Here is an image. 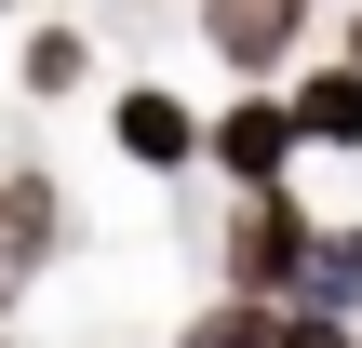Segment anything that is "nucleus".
Listing matches in <instances>:
<instances>
[{"mask_svg": "<svg viewBox=\"0 0 362 348\" xmlns=\"http://www.w3.org/2000/svg\"><path fill=\"white\" fill-rule=\"evenodd\" d=\"M309 268H322V215H309L296 188H255V201H228V295H269V308H296V295H309Z\"/></svg>", "mask_w": 362, "mask_h": 348, "instance_id": "nucleus-1", "label": "nucleus"}, {"mask_svg": "<svg viewBox=\"0 0 362 348\" xmlns=\"http://www.w3.org/2000/svg\"><path fill=\"white\" fill-rule=\"evenodd\" d=\"M309 13H322V0H202V54H215L242 94H282V80H296Z\"/></svg>", "mask_w": 362, "mask_h": 348, "instance_id": "nucleus-2", "label": "nucleus"}, {"mask_svg": "<svg viewBox=\"0 0 362 348\" xmlns=\"http://www.w3.org/2000/svg\"><path fill=\"white\" fill-rule=\"evenodd\" d=\"M296 148H309V121H296V94H228L215 107V174L255 201V188H296Z\"/></svg>", "mask_w": 362, "mask_h": 348, "instance_id": "nucleus-3", "label": "nucleus"}, {"mask_svg": "<svg viewBox=\"0 0 362 348\" xmlns=\"http://www.w3.org/2000/svg\"><path fill=\"white\" fill-rule=\"evenodd\" d=\"M107 134H121L134 174H188V161H215V121H202L188 94H161V80H134V94L107 107Z\"/></svg>", "mask_w": 362, "mask_h": 348, "instance_id": "nucleus-4", "label": "nucleus"}, {"mask_svg": "<svg viewBox=\"0 0 362 348\" xmlns=\"http://www.w3.org/2000/svg\"><path fill=\"white\" fill-rule=\"evenodd\" d=\"M282 94H296L309 148H362V67H349V54H336V67H296Z\"/></svg>", "mask_w": 362, "mask_h": 348, "instance_id": "nucleus-5", "label": "nucleus"}, {"mask_svg": "<svg viewBox=\"0 0 362 348\" xmlns=\"http://www.w3.org/2000/svg\"><path fill=\"white\" fill-rule=\"evenodd\" d=\"M175 348H282V308L269 295H215V308H188Z\"/></svg>", "mask_w": 362, "mask_h": 348, "instance_id": "nucleus-6", "label": "nucleus"}, {"mask_svg": "<svg viewBox=\"0 0 362 348\" xmlns=\"http://www.w3.org/2000/svg\"><path fill=\"white\" fill-rule=\"evenodd\" d=\"M296 308H322V322H362V228H322V268H309V295Z\"/></svg>", "mask_w": 362, "mask_h": 348, "instance_id": "nucleus-7", "label": "nucleus"}, {"mask_svg": "<svg viewBox=\"0 0 362 348\" xmlns=\"http://www.w3.org/2000/svg\"><path fill=\"white\" fill-rule=\"evenodd\" d=\"M81 80H94V40H81V27H27V94L54 107V94H81Z\"/></svg>", "mask_w": 362, "mask_h": 348, "instance_id": "nucleus-8", "label": "nucleus"}, {"mask_svg": "<svg viewBox=\"0 0 362 348\" xmlns=\"http://www.w3.org/2000/svg\"><path fill=\"white\" fill-rule=\"evenodd\" d=\"M282 348H362V322H322V308H282Z\"/></svg>", "mask_w": 362, "mask_h": 348, "instance_id": "nucleus-9", "label": "nucleus"}, {"mask_svg": "<svg viewBox=\"0 0 362 348\" xmlns=\"http://www.w3.org/2000/svg\"><path fill=\"white\" fill-rule=\"evenodd\" d=\"M349 67H362V13H349Z\"/></svg>", "mask_w": 362, "mask_h": 348, "instance_id": "nucleus-10", "label": "nucleus"}]
</instances>
